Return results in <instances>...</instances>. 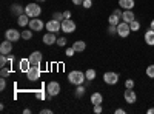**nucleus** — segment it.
I'll use <instances>...</instances> for the list:
<instances>
[{"label": "nucleus", "instance_id": "nucleus-1", "mask_svg": "<svg viewBox=\"0 0 154 114\" xmlns=\"http://www.w3.org/2000/svg\"><path fill=\"white\" fill-rule=\"evenodd\" d=\"M68 80H69V83H72V85H83V82L86 80V75L82 72V71H71L69 74H68Z\"/></svg>", "mask_w": 154, "mask_h": 114}, {"label": "nucleus", "instance_id": "nucleus-2", "mask_svg": "<svg viewBox=\"0 0 154 114\" xmlns=\"http://www.w3.org/2000/svg\"><path fill=\"white\" fill-rule=\"evenodd\" d=\"M40 12H42V8H40V5H37V3H29V5L25 6V14L29 16L31 19L38 17Z\"/></svg>", "mask_w": 154, "mask_h": 114}, {"label": "nucleus", "instance_id": "nucleus-3", "mask_svg": "<svg viewBox=\"0 0 154 114\" xmlns=\"http://www.w3.org/2000/svg\"><path fill=\"white\" fill-rule=\"evenodd\" d=\"M26 77L31 82H35V80L40 79V65H31L29 71L26 72Z\"/></svg>", "mask_w": 154, "mask_h": 114}, {"label": "nucleus", "instance_id": "nucleus-4", "mask_svg": "<svg viewBox=\"0 0 154 114\" xmlns=\"http://www.w3.org/2000/svg\"><path fill=\"white\" fill-rule=\"evenodd\" d=\"M130 32H131V28H130V23H126V22H120L119 25H117V34L122 37V39H126L128 35H130Z\"/></svg>", "mask_w": 154, "mask_h": 114}, {"label": "nucleus", "instance_id": "nucleus-5", "mask_svg": "<svg viewBox=\"0 0 154 114\" xmlns=\"http://www.w3.org/2000/svg\"><path fill=\"white\" fill-rule=\"evenodd\" d=\"M5 37H6L8 40H11V42H19L22 39V32L17 31V29H14V28H9V29H6Z\"/></svg>", "mask_w": 154, "mask_h": 114}, {"label": "nucleus", "instance_id": "nucleus-6", "mask_svg": "<svg viewBox=\"0 0 154 114\" xmlns=\"http://www.w3.org/2000/svg\"><path fill=\"white\" fill-rule=\"evenodd\" d=\"M103 82L108 83V85H116L119 82V74L114 72V71H108L103 74Z\"/></svg>", "mask_w": 154, "mask_h": 114}, {"label": "nucleus", "instance_id": "nucleus-7", "mask_svg": "<svg viewBox=\"0 0 154 114\" xmlns=\"http://www.w3.org/2000/svg\"><path fill=\"white\" fill-rule=\"evenodd\" d=\"M123 99H125V102L130 103V105L136 103V102H137V94H136V91H134V88H133V90H128V88H125Z\"/></svg>", "mask_w": 154, "mask_h": 114}, {"label": "nucleus", "instance_id": "nucleus-8", "mask_svg": "<svg viewBox=\"0 0 154 114\" xmlns=\"http://www.w3.org/2000/svg\"><path fill=\"white\" fill-rule=\"evenodd\" d=\"M46 29L49 32H57V31H62V22L56 20V19H51L49 22H46Z\"/></svg>", "mask_w": 154, "mask_h": 114}, {"label": "nucleus", "instance_id": "nucleus-9", "mask_svg": "<svg viewBox=\"0 0 154 114\" xmlns=\"http://www.w3.org/2000/svg\"><path fill=\"white\" fill-rule=\"evenodd\" d=\"M62 31L66 32V34H71L75 31V23L71 20V19H65L62 22Z\"/></svg>", "mask_w": 154, "mask_h": 114}, {"label": "nucleus", "instance_id": "nucleus-10", "mask_svg": "<svg viewBox=\"0 0 154 114\" xmlns=\"http://www.w3.org/2000/svg\"><path fill=\"white\" fill-rule=\"evenodd\" d=\"M46 91L51 96H59V93H60V83L56 82V80H51L48 83V86H46Z\"/></svg>", "mask_w": 154, "mask_h": 114}, {"label": "nucleus", "instance_id": "nucleus-11", "mask_svg": "<svg viewBox=\"0 0 154 114\" xmlns=\"http://www.w3.org/2000/svg\"><path fill=\"white\" fill-rule=\"evenodd\" d=\"M28 59H29V62H31V65H40L42 60H43V56H42L40 51H34V53L29 54Z\"/></svg>", "mask_w": 154, "mask_h": 114}, {"label": "nucleus", "instance_id": "nucleus-12", "mask_svg": "<svg viewBox=\"0 0 154 114\" xmlns=\"http://www.w3.org/2000/svg\"><path fill=\"white\" fill-rule=\"evenodd\" d=\"M12 51V42L11 40H5L2 42V45H0V54H5V56H9Z\"/></svg>", "mask_w": 154, "mask_h": 114}, {"label": "nucleus", "instance_id": "nucleus-13", "mask_svg": "<svg viewBox=\"0 0 154 114\" xmlns=\"http://www.w3.org/2000/svg\"><path fill=\"white\" fill-rule=\"evenodd\" d=\"M45 26V23L40 20V19H31L29 20V29H34V31H42Z\"/></svg>", "mask_w": 154, "mask_h": 114}, {"label": "nucleus", "instance_id": "nucleus-14", "mask_svg": "<svg viewBox=\"0 0 154 114\" xmlns=\"http://www.w3.org/2000/svg\"><path fill=\"white\" fill-rule=\"evenodd\" d=\"M122 20H123V22H126V23H131L133 20H136L133 9H125V11L122 12Z\"/></svg>", "mask_w": 154, "mask_h": 114}, {"label": "nucleus", "instance_id": "nucleus-15", "mask_svg": "<svg viewBox=\"0 0 154 114\" xmlns=\"http://www.w3.org/2000/svg\"><path fill=\"white\" fill-rule=\"evenodd\" d=\"M57 42V37H56V32H46L45 35H43V43L45 45H53V43H56Z\"/></svg>", "mask_w": 154, "mask_h": 114}, {"label": "nucleus", "instance_id": "nucleus-16", "mask_svg": "<svg viewBox=\"0 0 154 114\" xmlns=\"http://www.w3.org/2000/svg\"><path fill=\"white\" fill-rule=\"evenodd\" d=\"M29 68H31V62H29V59H22V60L19 62V69H20L22 72H28Z\"/></svg>", "mask_w": 154, "mask_h": 114}, {"label": "nucleus", "instance_id": "nucleus-17", "mask_svg": "<svg viewBox=\"0 0 154 114\" xmlns=\"http://www.w3.org/2000/svg\"><path fill=\"white\" fill-rule=\"evenodd\" d=\"M143 39H145V43H146V45L154 46V29L149 28V29L145 32V37H143Z\"/></svg>", "mask_w": 154, "mask_h": 114}, {"label": "nucleus", "instance_id": "nucleus-18", "mask_svg": "<svg viewBox=\"0 0 154 114\" xmlns=\"http://www.w3.org/2000/svg\"><path fill=\"white\" fill-rule=\"evenodd\" d=\"M134 0H119V6L125 11V9H133L134 8Z\"/></svg>", "mask_w": 154, "mask_h": 114}, {"label": "nucleus", "instance_id": "nucleus-19", "mask_svg": "<svg viewBox=\"0 0 154 114\" xmlns=\"http://www.w3.org/2000/svg\"><path fill=\"white\" fill-rule=\"evenodd\" d=\"M11 12H12V14H14L16 17H19V16L25 14V9L22 8V5H19V3H14V5H11Z\"/></svg>", "mask_w": 154, "mask_h": 114}, {"label": "nucleus", "instance_id": "nucleus-20", "mask_svg": "<svg viewBox=\"0 0 154 114\" xmlns=\"http://www.w3.org/2000/svg\"><path fill=\"white\" fill-rule=\"evenodd\" d=\"M72 48L75 49V53H83L85 48H86V43L83 40H77V42L72 43Z\"/></svg>", "mask_w": 154, "mask_h": 114}, {"label": "nucleus", "instance_id": "nucleus-21", "mask_svg": "<svg viewBox=\"0 0 154 114\" xmlns=\"http://www.w3.org/2000/svg\"><path fill=\"white\" fill-rule=\"evenodd\" d=\"M102 102H103V96H102L100 93H93L91 94V103L93 105H100Z\"/></svg>", "mask_w": 154, "mask_h": 114}, {"label": "nucleus", "instance_id": "nucleus-22", "mask_svg": "<svg viewBox=\"0 0 154 114\" xmlns=\"http://www.w3.org/2000/svg\"><path fill=\"white\" fill-rule=\"evenodd\" d=\"M17 23H19V26H26V25H29V16H26V14H22V16H19L17 17Z\"/></svg>", "mask_w": 154, "mask_h": 114}, {"label": "nucleus", "instance_id": "nucleus-23", "mask_svg": "<svg viewBox=\"0 0 154 114\" xmlns=\"http://www.w3.org/2000/svg\"><path fill=\"white\" fill-rule=\"evenodd\" d=\"M119 23H120V17H119V16H116L114 12H112V14L108 17V25H116V26H117Z\"/></svg>", "mask_w": 154, "mask_h": 114}, {"label": "nucleus", "instance_id": "nucleus-24", "mask_svg": "<svg viewBox=\"0 0 154 114\" xmlns=\"http://www.w3.org/2000/svg\"><path fill=\"white\" fill-rule=\"evenodd\" d=\"M85 75H86V80H88V82L94 80V79H96V69H93V68L86 69V71H85Z\"/></svg>", "mask_w": 154, "mask_h": 114}, {"label": "nucleus", "instance_id": "nucleus-25", "mask_svg": "<svg viewBox=\"0 0 154 114\" xmlns=\"http://www.w3.org/2000/svg\"><path fill=\"white\" fill-rule=\"evenodd\" d=\"M130 28H131L133 32H137V31L140 29V22H139V20H133V22L130 23Z\"/></svg>", "mask_w": 154, "mask_h": 114}, {"label": "nucleus", "instance_id": "nucleus-26", "mask_svg": "<svg viewBox=\"0 0 154 114\" xmlns=\"http://www.w3.org/2000/svg\"><path fill=\"white\" fill-rule=\"evenodd\" d=\"M32 37V29H25V31H22V39L23 40H29Z\"/></svg>", "mask_w": 154, "mask_h": 114}, {"label": "nucleus", "instance_id": "nucleus-27", "mask_svg": "<svg viewBox=\"0 0 154 114\" xmlns=\"http://www.w3.org/2000/svg\"><path fill=\"white\" fill-rule=\"evenodd\" d=\"M85 85H77V90H75V97H82L85 94Z\"/></svg>", "mask_w": 154, "mask_h": 114}, {"label": "nucleus", "instance_id": "nucleus-28", "mask_svg": "<svg viewBox=\"0 0 154 114\" xmlns=\"http://www.w3.org/2000/svg\"><path fill=\"white\" fill-rule=\"evenodd\" d=\"M46 94H48V91L38 90V91H35V99H38V100H46Z\"/></svg>", "mask_w": 154, "mask_h": 114}, {"label": "nucleus", "instance_id": "nucleus-29", "mask_svg": "<svg viewBox=\"0 0 154 114\" xmlns=\"http://www.w3.org/2000/svg\"><path fill=\"white\" fill-rule=\"evenodd\" d=\"M145 74L148 75L149 79H154V65H149V66H146V71H145Z\"/></svg>", "mask_w": 154, "mask_h": 114}, {"label": "nucleus", "instance_id": "nucleus-30", "mask_svg": "<svg viewBox=\"0 0 154 114\" xmlns=\"http://www.w3.org/2000/svg\"><path fill=\"white\" fill-rule=\"evenodd\" d=\"M9 62V59H8V56H5V54H2V56H0V66H6V63Z\"/></svg>", "mask_w": 154, "mask_h": 114}, {"label": "nucleus", "instance_id": "nucleus-31", "mask_svg": "<svg viewBox=\"0 0 154 114\" xmlns=\"http://www.w3.org/2000/svg\"><path fill=\"white\" fill-rule=\"evenodd\" d=\"M134 80L133 79H128V80H125V88H128V90H133L134 88Z\"/></svg>", "mask_w": 154, "mask_h": 114}, {"label": "nucleus", "instance_id": "nucleus-32", "mask_svg": "<svg viewBox=\"0 0 154 114\" xmlns=\"http://www.w3.org/2000/svg\"><path fill=\"white\" fill-rule=\"evenodd\" d=\"M53 19H56V20H59V22H63V20H65V17H63V12H54V14H53Z\"/></svg>", "mask_w": 154, "mask_h": 114}, {"label": "nucleus", "instance_id": "nucleus-33", "mask_svg": "<svg viewBox=\"0 0 154 114\" xmlns=\"http://www.w3.org/2000/svg\"><path fill=\"white\" fill-rule=\"evenodd\" d=\"M108 34H117V26L116 25H108Z\"/></svg>", "mask_w": 154, "mask_h": 114}, {"label": "nucleus", "instance_id": "nucleus-34", "mask_svg": "<svg viewBox=\"0 0 154 114\" xmlns=\"http://www.w3.org/2000/svg\"><path fill=\"white\" fill-rule=\"evenodd\" d=\"M9 74H11V71H9L6 66H3L2 69H0V75H2V77H8Z\"/></svg>", "mask_w": 154, "mask_h": 114}, {"label": "nucleus", "instance_id": "nucleus-35", "mask_svg": "<svg viewBox=\"0 0 154 114\" xmlns=\"http://www.w3.org/2000/svg\"><path fill=\"white\" fill-rule=\"evenodd\" d=\"M66 42H68V40L65 39V37H59V39H57V42H56V43H57L59 46H65V45H66Z\"/></svg>", "mask_w": 154, "mask_h": 114}, {"label": "nucleus", "instance_id": "nucleus-36", "mask_svg": "<svg viewBox=\"0 0 154 114\" xmlns=\"http://www.w3.org/2000/svg\"><path fill=\"white\" fill-rule=\"evenodd\" d=\"M65 54L68 56V57H72L74 54H75V49L71 46V48H66V51H65Z\"/></svg>", "mask_w": 154, "mask_h": 114}, {"label": "nucleus", "instance_id": "nucleus-37", "mask_svg": "<svg viewBox=\"0 0 154 114\" xmlns=\"http://www.w3.org/2000/svg\"><path fill=\"white\" fill-rule=\"evenodd\" d=\"M91 6H93V0H83V8L89 9Z\"/></svg>", "mask_w": 154, "mask_h": 114}, {"label": "nucleus", "instance_id": "nucleus-38", "mask_svg": "<svg viewBox=\"0 0 154 114\" xmlns=\"http://www.w3.org/2000/svg\"><path fill=\"white\" fill-rule=\"evenodd\" d=\"M5 88H6V80H5V77H2L0 79V90L5 91Z\"/></svg>", "mask_w": 154, "mask_h": 114}, {"label": "nucleus", "instance_id": "nucleus-39", "mask_svg": "<svg viewBox=\"0 0 154 114\" xmlns=\"http://www.w3.org/2000/svg\"><path fill=\"white\" fill-rule=\"evenodd\" d=\"M102 111H103V108H102V103H100V105H94V112H96V114H100Z\"/></svg>", "mask_w": 154, "mask_h": 114}, {"label": "nucleus", "instance_id": "nucleus-40", "mask_svg": "<svg viewBox=\"0 0 154 114\" xmlns=\"http://www.w3.org/2000/svg\"><path fill=\"white\" fill-rule=\"evenodd\" d=\"M122 8H117V9H114V14L116 16H119V17H122V11H120Z\"/></svg>", "mask_w": 154, "mask_h": 114}, {"label": "nucleus", "instance_id": "nucleus-41", "mask_svg": "<svg viewBox=\"0 0 154 114\" xmlns=\"http://www.w3.org/2000/svg\"><path fill=\"white\" fill-rule=\"evenodd\" d=\"M63 17H65V19H71V11H65V12H63Z\"/></svg>", "mask_w": 154, "mask_h": 114}, {"label": "nucleus", "instance_id": "nucleus-42", "mask_svg": "<svg viewBox=\"0 0 154 114\" xmlns=\"http://www.w3.org/2000/svg\"><path fill=\"white\" fill-rule=\"evenodd\" d=\"M40 112H42V114H53V111H51V109H48V108H45V109H42Z\"/></svg>", "mask_w": 154, "mask_h": 114}, {"label": "nucleus", "instance_id": "nucleus-43", "mask_svg": "<svg viewBox=\"0 0 154 114\" xmlns=\"http://www.w3.org/2000/svg\"><path fill=\"white\" fill-rule=\"evenodd\" d=\"M74 5H83V0H72Z\"/></svg>", "mask_w": 154, "mask_h": 114}, {"label": "nucleus", "instance_id": "nucleus-44", "mask_svg": "<svg viewBox=\"0 0 154 114\" xmlns=\"http://www.w3.org/2000/svg\"><path fill=\"white\" fill-rule=\"evenodd\" d=\"M116 114H125V109H122V108H117V109H116Z\"/></svg>", "mask_w": 154, "mask_h": 114}, {"label": "nucleus", "instance_id": "nucleus-45", "mask_svg": "<svg viewBox=\"0 0 154 114\" xmlns=\"http://www.w3.org/2000/svg\"><path fill=\"white\" fill-rule=\"evenodd\" d=\"M8 59H9V65H11V63L14 62V56H8Z\"/></svg>", "mask_w": 154, "mask_h": 114}, {"label": "nucleus", "instance_id": "nucleus-46", "mask_svg": "<svg viewBox=\"0 0 154 114\" xmlns=\"http://www.w3.org/2000/svg\"><path fill=\"white\" fill-rule=\"evenodd\" d=\"M23 112H25V114H31V109H28V108H25V109H23Z\"/></svg>", "mask_w": 154, "mask_h": 114}, {"label": "nucleus", "instance_id": "nucleus-47", "mask_svg": "<svg viewBox=\"0 0 154 114\" xmlns=\"http://www.w3.org/2000/svg\"><path fill=\"white\" fill-rule=\"evenodd\" d=\"M149 28H151V29H154V19H152V20H151V23H149Z\"/></svg>", "mask_w": 154, "mask_h": 114}, {"label": "nucleus", "instance_id": "nucleus-48", "mask_svg": "<svg viewBox=\"0 0 154 114\" xmlns=\"http://www.w3.org/2000/svg\"><path fill=\"white\" fill-rule=\"evenodd\" d=\"M146 112H148V114H154V108H149Z\"/></svg>", "mask_w": 154, "mask_h": 114}, {"label": "nucleus", "instance_id": "nucleus-49", "mask_svg": "<svg viewBox=\"0 0 154 114\" xmlns=\"http://www.w3.org/2000/svg\"><path fill=\"white\" fill-rule=\"evenodd\" d=\"M37 3H42V2H46V0H35Z\"/></svg>", "mask_w": 154, "mask_h": 114}]
</instances>
